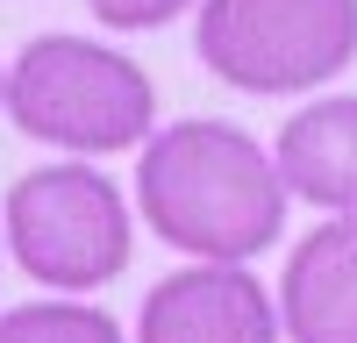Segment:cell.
Returning <instances> with one entry per match:
<instances>
[{
	"mask_svg": "<svg viewBox=\"0 0 357 343\" xmlns=\"http://www.w3.org/2000/svg\"><path fill=\"white\" fill-rule=\"evenodd\" d=\"M8 250L50 294H100L129 272V208L107 172L93 165H36L8 186Z\"/></svg>",
	"mask_w": 357,
	"mask_h": 343,
	"instance_id": "3",
	"label": "cell"
},
{
	"mask_svg": "<svg viewBox=\"0 0 357 343\" xmlns=\"http://www.w3.org/2000/svg\"><path fill=\"white\" fill-rule=\"evenodd\" d=\"M0 343H122V322L93 300H22L0 307Z\"/></svg>",
	"mask_w": 357,
	"mask_h": 343,
	"instance_id": "8",
	"label": "cell"
},
{
	"mask_svg": "<svg viewBox=\"0 0 357 343\" xmlns=\"http://www.w3.org/2000/svg\"><path fill=\"white\" fill-rule=\"evenodd\" d=\"M0 100H8V79H0Z\"/></svg>",
	"mask_w": 357,
	"mask_h": 343,
	"instance_id": "10",
	"label": "cell"
},
{
	"mask_svg": "<svg viewBox=\"0 0 357 343\" xmlns=\"http://www.w3.org/2000/svg\"><path fill=\"white\" fill-rule=\"evenodd\" d=\"M279 294L243 265H186L165 272L136 314V343H279Z\"/></svg>",
	"mask_w": 357,
	"mask_h": 343,
	"instance_id": "5",
	"label": "cell"
},
{
	"mask_svg": "<svg viewBox=\"0 0 357 343\" xmlns=\"http://www.w3.org/2000/svg\"><path fill=\"white\" fill-rule=\"evenodd\" d=\"M286 343H357V215H329L286 250Z\"/></svg>",
	"mask_w": 357,
	"mask_h": 343,
	"instance_id": "6",
	"label": "cell"
},
{
	"mask_svg": "<svg viewBox=\"0 0 357 343\" xmlns=\"http://www.w3.org/2000/svg\"><path fill=\"white\" fill-rule=\"evenodd\" d=\"M8 122L36 143L100 158L151 143L158 122V86L151 72L93 36H36L8 65Z\"/></svg>",
	"mask_w": 357,
	"mask_h": 343,
	"instance_id": "2",
	"label": "cell"
},
{
	"mask_svg": "<svg viewBox=\"0 0 357 343\" xmlns=\"http://www.w3.org/2000/svg\"><path fill=\"white\" fill-rule=\"evenodd\" d=\"M193 50L236 93H307L357 57V0H200Z\"/></svg>",
	"mask_w": 357,
	"mask_h": 343,
	"instance_id": "4",
	"label": "cell"
},
{
	"mask_svg": "<svg viewBox=\"0 0 357 343\" xmlns=\"http://www.w3.org/2000/svg\"><path fill=\"white\" fill-rule=\"evenodd\" d=\"M136 200L172 250H193L200 265H243L279 243L293 193L279 179V158H264L250 129L193 114L143 143Z\"/></svg>",
	"mask_w": 357,
	"mask_h": 343,
	"instance_id": "1",
	"label": "cell"
},
{
	"mask_svg": "<svg viewBox=\"0 0 357 343\" xmlns=\"http://www.w3.org/2000/svg\"><path fill=\"white\" fill-rule=\"evenodd\" d=\"M107 29H165L178 8H193V0H86Z\"/></svg>",
	"mask_w": 357,
	"mask_h": 343,
	"instance_id": "9",
	"label": "cell"
},
{
	"mask_svg": "<svg viewBox=\"0 0 357 343\" xmlns=\"http://www.w3.org/2000/svg\"><path fill=\"white\" fill-rule=\"evenodd\" d=\"M279 179L293 200H314L329 215H357V93L307 100L279 129Z\"/></svg>",
	"mask_w": 357,
	"mask_h": 343,
	"instance_id": "7",
	"label": "cell"
}]
</instances>
